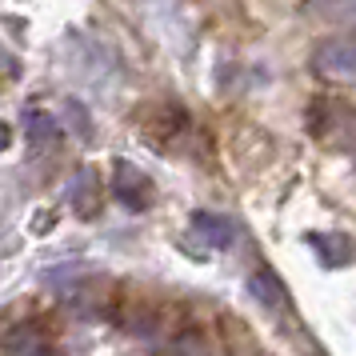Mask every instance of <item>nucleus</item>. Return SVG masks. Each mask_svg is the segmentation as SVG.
<instances>
[{"label":"nucleus","instance_id":"1","mask_svg":"<svg viewBox=\"0 0 356 356\" xmlns=\"http://www.w3.org/2000/svg\"><path fill=\"white\" fill-rule=\"evenodd\" d=\"M116 321H120V328H129L132 337L140 340H161L168 332H177L168 308L148 300V296H120L116 300Z\"/></svg>","mask_w":356,"mask_h":356},{"label":"nucleus","instance_id":"2","mask_svg":"<svg viewBox=\"0 0 356 356\" xmlns=\"http://www.w3.org/2000/svg\"><path fill=\"white\" fill-rule=\"evenodd\" d=\"M108 188H113V196L124 204V209L140 212L152 204V196H156V188H152V180L136 168V164L129 161H116L113 164V180H108Z\"/></svg>","mask_w":356,"mask_h":356},{"label":"nucleus","instance_id":"3","mask_svg":"<svg viewBox=\"0 0 356 356\" xmlns=\"http://www.w3.org/2000/svg\"><path fill=\"white\" fill-rule=\"evenodd\" d=\"M100 196H104V188H100V180H97L92 168H81V172L72 177V184H68V204H72V212L84 216V220H92V216H97Z\"/></svg>","mask_w":356,"mask_h":356},{"label":"nucleus","instance_id":"4","mask_svg":"<svg viewBox=\"0 0 356 356\" xmlns=\"http://www.w3.org/2000/svg\"><path fill=\"white\" fill-rule=\"evenodd\" d=\"M353 60H356V52H353V36H332L328 44L321 49V72H328V76H353Z\"/></svg>","mask_w":356,"mask_h":356},{"label":"nucleus","instance_id":"5","mask_svg":"<svg viewBox=\"0 0 356 356\" xmlns=\"http://www.w3.org/2000/svg\"><path fill=\"white\" fill-rule=\"evenodd\" d=\"M308 244H312V252L324 260V264H332V268H344V264H353V241L344 236V232H312L308 236Z\"/></svg>","mask_w":356,"mask_h":356},{"label":"nucleus","instance_id":"6","mask_svg":"<svg viewBox=\"0 0 356 356\" xmlns=\"http://www.w3.org/2000/svg\"><path fill=\"white\" fill-rule=\"evenodd\" d=\"M193 232L204 244H212V248H228V244L236 241V228H232V220L216 216V212H193Z\"/></svg>","mask_w":356,"mask_h":356},{"label":"nucleus","instance_id":"7","mask_svg":"<svg viewBox=\"0 0 356 356\" xmlns=\"http://www.w3.org/2000/svg\"><path fill=\"white\" fill-rule=\"evenodd\" d=\"M248 289H252V296H257L260 305L273 308V312H280V308L289 305V289L280 284V276L273 268H257V273L248 276Z\"/></svg>","mask_w":356,"mask_h":356},{"label":"nucleus","instance_id":"8","mask_svg":"<svg viewBox=\"0 0 356 356\" xmlns=\"http://www.w3.org/2000/svg\"><path fill=\"white\" fill-rule=\"evenodd\" d=\"M24 120H29V140L33 145H52L56 140V120L49 113H29Z\"/></svg>","mask_w":356,"mask_h":356}]
</instances>
